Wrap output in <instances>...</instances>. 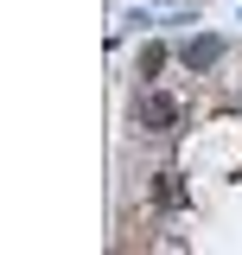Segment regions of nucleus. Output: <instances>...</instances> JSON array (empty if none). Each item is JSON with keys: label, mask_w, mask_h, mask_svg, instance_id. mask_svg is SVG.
Wrapping results in <instances>:
<instances>
[{"label": "nucleus", "mask_w": 242, "mask_h": 255, "mask_svg": "<svg viewBox=\"0 0 242 255\" xmlns=\"http://www.w3.org/2000/svg\"><path fill=\"white\" fill-rule=\"evenodd\" d=\"M134 122L147 128V134H166V128L179 122V102H172V96H159V90H147L140 102H134Z\"/></svg>", "instance_id": "f257e3e1"}, {"label": "nucleus", "mask_w": 242, "mask_h": 255, "mask_svg": "<svg viewBox=\"0 0 242 255\" xmlns=\"http://www.w3.org/2000/svg\"><path fill=\"white\" fill-rule=\"evenodd\" d=\"M223 51H230V45H223L217 32H204V38H185V45H179V64H185V70H217Z\"/></svg>", "instance_id": "f03ea898"}, {"label": "nucleus", "mask_w": 242, "mask_h": 255, "mask_svg": "<svg viewBox=\"0 0 242 255\" xmlns=\"http://www.w3.org/2000/svg\"><path fill=\"white\" fill-rule=\"evenodd\" d=\"M153 198H159L166 211H179V204H185V185H179V172H159V179H153Z\"/></svg>", "instance_id": "7ed1b4c3"}, {"label": "nucleus", "mask_w": 242, "mask_h": 255, "mask_svg": "<svg viewBox=\"0 0 242 255\" xmlns=\"http://www.w3.org/2000/svg\"><path fill=\"white\" fill-rule=\"evenodd\" d=\"M166 70V45H140V77H159Z\"/></svg>", "instance_id": "20e7f679"}]
</instances>
